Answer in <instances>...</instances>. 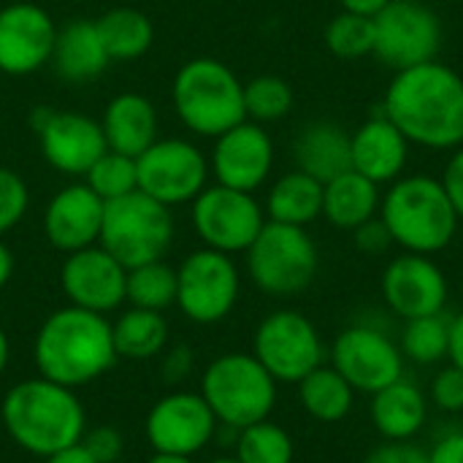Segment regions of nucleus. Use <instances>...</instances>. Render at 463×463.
<instances>
[{
  "mask_svg": "<svg viewBox=\"0 0 463 463\" xmlns=\"http://www.w3.org/2000/svg\"><path fill=\"white\" fill-rule=\"evenodd\" d=\"M117 358L146 361L163 353L168 342V323L160 312L130 307L119 320L111 326Z\"/></svg>",
  "mask_w": 463,
  "mask_h": 463,
  "instance_id": "nucleus-30",
  "label": "nucleus"
},
{
  "mask_svg": "<svg viewBox=\"0 0 463 463\" xmlns=\"http://www.w3.org/2000/svg\"><path fill=\"white\" fill-rule=\"evenodd\" d=\"M448 353H450L453 364L463 372V315H458L450 323V345H448Z\"/></svg>",
  "mask_w": 463,
  "mask_h": 463,
  "instance_id": "nucleus-46",
  "label": "nucleus"
},
{
  "mask_svg": "<svg viewBox=\"0 0 463 463\" xmlns=\"http://www.w3.org/2000/svg\"><path fill=\"white\" fill-rule=\"evenodd\" d=\"M95 27L109 52V60H138L152 49L155 41L149 16L130 5L109 8L95 19Z\"/></svg>",
  "mask_w": 463,
  "mask_h": 463,
  "instance_id": "nucleus-29",
  "label": "nucleus"
},
{
  "mask_svg": "<svg viewBox=\"0 0 463 463\" xmlns=\"http://www.w3.org/2000/svg\"><path fill=\"white\" fill-rule=\"evenodd\" d=\"M171 98L184 128L206 138H217L247 119L244 84L214 57L187 60L174 76Z\"/></svg>",
  "mask_w": 463,
  "mask_h": 463,
  "instance_id": "nucleus-5",
  "label": "nucleus"
},
{
  "mask_svg": "<svg viewBox=\"0 0 463 463\" xmlns=\"http://www.w3.org/2000/svg\"><path fill=\"white\" fill-rule=\"evenodd\" d=\"M301 404L317 420L336 423L350 412L353 385L336 369H315L301 380Z\"/></svg>",
  "mask_w": 463,
  "mask_h": 463,
  "instance_id": "nucleus-31",
  "label": "nucleus"
},
{
  "mask_svg": "<svg viewBox=\"0 0 463 463\" xmlns=\"http://www.w3.org/2000/svg\"><path fill=\"white\" fill-rule=\"evenodd\" d=\"M146 439L155 453L195 456L217 431V418L201 393L176 391L163 396L146 415Z\"/></svg>",
  "mask_w": 463,
  "mask_h": 463,
  "instance_id": "nucleus-15",
  "label": "nucleus"
},
{
  "mask_svg": "<svg viewBox=\"0 0 463 463\" xmlns=\"http://www.w3.org/2000/svg\"><path fill=\"white\" fill-rule=\"evenodd\" d=\"M33 358L41 377L71 391L95 383L117 364L114 334L106 315L62 307L52 312L35 334Z\"/></svg>",
  "mask_w": 463,
  "mask_h": 463,
  "instance_id": "nucleus-2",
  "label": "nucleus"
},
{
  "mask_svg": "<svg viewBox=\"0 0 463 463\" xmlns=\"http://www.w3.org/2000/svg\"><path fill=\"white\" fill-rule=\"evenodd\" d=\"M383 114L410 144L458 149L463 146V79L439 60L399 71L385 92Z\"/></svg>",
  "mask_w": 463,
  "mask_h": 463,
  "instance_id": "nucleus-1",
  "label": "nucleus"
},
{
  "mask_svg": "<svg viewBox=\"0 0 463 463\" xmlns=\"http://www.w3.org/2000/svg\"><path fill=\"white\" fill-rule=\"evenodd\" d=\"M27 206H30V190L24 179L16 171L0 165V236L22 222Z\"/></svg>",
  "mask_w": 463,
  "mask_h": 463,
  "instance_id": "nucleus-38",
  "label": "nucleus"
},
{
  "mask_svg": "<svg viewBox=\"0 0 463 463\" xmlns=\"http://www.w3.org/2000/svg\"><path fill=\"white\" fill-rule=\"evenodd\" d=\"M43 463H95V458H92V456L84 450V445L79 442V445H73V448H65V450H60V453L43 458Z\"/></svg>",
  "mask_w": 463,
  "mask_h": 463,
  "instance_id": "nucleus-48",
  "label": "nucleus"
},
{
  "mask_svg": "<svg viewBox=\"0 0 463 463\" xmlns=\"http://www.w3.org/2000/svg\"><path fill=\"white\" fill-rule=\"evenodd\" d=\"M366 463H431L429 453H423L415 445H385L380 450H374Z\"/></svg>",
  "mask_w": 463,
  "mask_h": 463,
  "instance_id": "nucleus-43",
  "label": "nucleus"
},
{
  "mask_svg": "<svg viewBox=\"0 0 463 463\" xmlns=\"http://www.w3.org/2000/svg\"><path fill=\"white\" fill-rule=\"evenodd\" d=\"M125 301H130V307L152 312L168 309L171 304H176V269H171L165 260H152L128 269Z\"/></svg>",
  "mask_w": 463,
  "mask_h": 463,
  "instance_id": "nucleus-32",
  "label": "nucleus"
},
{
  "mask_svg": "<svg viewBox=\"0 0 463 463\" xmlns=\"http://www.w3.org/2000/svg\"><path fill=\"white\" fill-rule=\"evenodd\" d=\"M239 298V271L231 255L198 250L176 269V307L193 323L212 326L228 317Z\"/></svg>",
  "mask_w": 463,
  "mask_h": 463,
  "instance_id": "nucleus-11",
  "label": "nucleus"
},
{
  "mask_svg": "<svg viewBox=\"0 0 463 463\" xmlns=\"http://www.w3.org/2000/svg\"><path fill=\"white\" fill-rule=\"evenodd\" d=\"M442 184L456 206V214L458 220H463V146H458L453 152V157L448 160V168H445V176H442Z\"/></svg>",
  "mask_w": 463,
  "mask_h": 463,
  "instance_id": "nucleus-42",
  "label": "nucleus"
},
{
  "mask_svg": "<svg viewBox=\"0 0 463 463\" xmlns=\"http://www.w3.org/2000/svg\"><path fill=\"white\" fill-rule=\"evenodd\" d=\"M339 3H342V11L364 14V16H377L391 0H339Z\"/></svg>",
  "mask_w": 463,
  "mask_h": 463,
  "instance_id": "nucleus-47",
  "label": "nucleus"
},
{
  "mask_svg": "<svg viewBox=\"0 0 463 463\" xmlns=\"http://www.w3.org/2000/svg\"><path fill=\"white\" fill-rule=\"evenodd\" d=\"M274 383L255 355L228 353L203 372L201 396L222 426L241 431L269 418L277 399Z\"/></svg>",
  "mask_w": 463,
  "mask_h": 463,
  "instance_id": "nucleus-6",
  "label": "nucleus"
},
{
  "mask_svg": "<svg viewBox=\"0 0 463 463\" xmlns=\"http://www.w3.org/2000/svg\"><path fill=\"white\" fill-rule=\"evenodd\" d=\"M84 450L95 458V463H117L122 456V437L111 426L92 429L81 437Z\"/></svg>",
  "mask_w": 463,
  "mask_h": 463,
  "instance_id": "nucleus-39",
  "label": "nucleus"
},
{
  "mask_svg": "<svg viewBox=\"0 0 463 463\" xmlns=\"http://www.w3.org/2000/svg\"><path fill=\"white\" fill-rule=\"evenodd\" d=\"M326 46L331 54L342 60H358V57L372 54L374 52V16L350 14V11L336 14L326 27Z\"/></svg>",
  "mask_w": 463,
  "mask_h": 463,
  "instance_id": "nucleus-33",
  "label": "nucleus"
},
{
  "mask_svg": "<svg viewBox=\"0 0 463 463\" xmlns=\"http://www.w3.org/2000/svg\"><path fill=\"white\" fill-rule=\"evenodd\" d=\"M255 358L279 383H301L323 361L315 326L298 312H274L255 331Z\"/></svg>",
  "mask_w": 463,
  "mask_h": 463,
  "instance_id": "nucleus-14",
  "label": "nucleus"
},
{
  "mask_svg": "<svg viewBox=\"0 0 463 463\" xmlns=\"http://www.w3.org/2000/svg\"><path fill=\"white\" fill-rule=\"evenodd\" d=\"M431 463H463V431H453L445 439L437 442V448L429 456Z\"/></svg>",
  "mask_w": 463,
  "mask_h": 463,
  "instance_id": "nucleus-45",
  "label": "nucleus"
},
{
  "mask_svg": "<svg viewBox=\"0 0 463 463\" xmlns=\"http://www.w3.org/2000/svg\"><path fill=\"white\" fill-rule=\"evenodd\" d=\"M43 160L68 176H84L109 149L100 122L79 111H57L38 106L30 117Z\"/></svg>",
  "mask_w": 463,
  "mask_h": 463,
  "instance_id": "nucleus-13",
  "label": "nucleus"
},
{
  "mask_svg": "<svg viewBox=\"0 0 463 463\" xmlns=\"http://www.w3.org/2000/svg\"><path fill=\"white\" fill-rule=\"evenodd\" d=\"M138 190L163 206H182L201 195L209 179V160L184 138H157L136 157Z\"/></svg>",
  "mask_w": 463,
  "mask_h": 463,
  "instance_id": "nucleus-10",
  "label": "nucleus"
},
{
  "mask_svg": "<svg viewBox=\"0 0 463 463\" xmlns=\"http://www.w3.org/2000/svg\"><path fill=\"white\" fill-rule=\"evenodd\" d=\"M117 463H125V461H117Z\"/></svg>",
  "mask_w": 463,
  "mask_h": 463,
  "instance_id": "nucleus-54",
  "label": "nucleus"
},
{
  "mask_svg": "<svg viewBox=\"0 0 463 463\" xmlns=\"http://www.w3.org/2000/svg\"><path fill=\"white\" fill-rule=\"evenodd\" d=\"M442 49V22L415 0H391L374 16V57L399 71L437 60Z\"/></svg>",
  "mask_w": 463,
  "mask_h": 463,
  "instance_id": "nucleus-9",
  "label": "nucleus"
},
{
  "mask_svg": "<svg viewBox=\"0 0 463 463\" xmlns=\"http://www.w3.org/2000/svg\"><path fill=\"white\" fill-rule=\"evenodd\" d=\"M84 176H87V187L95 195H100L106 203L138 190L136 157H128V155L111 152V149H106Z\"/></svg>",
  "mask_w": 463,
  "mask_h": 463,
  "instance_id": "nucleus-35",
  "label": "nucleus"
},
{
  "mask_svg": "<svg viewBox=\"0 0 463 463\" xmlns=\"http://www.w3.org/2000/svg\"><path fill=\"white\" fill-rule=\"evenodd\" d=\"M350 155L353 171L377 184H388L402 176L410 157V141L385 114H374L350 136Z\"/></svg>",
  "mask_w": 463,
  "mask_h": 463,
  "instance_id": "nucleus-22",
  "label": "nucleus"
},
{
  "mask_svg": "<svg viewBox=\"0 0 463 463\" xmlns=\"http://www.w3.org/2000/svg\"><path fill=\"white\" fill-rule=\"evenodd\" d=\"M212 463H241L239 458H214Z\"/></svg>",
  "mask_w": 463,
  "mask_h": 463,
  "instance_id": "nucleus-52",
  "label": "nucleus"
},
{
  "mask_svg": "<svg viewBox=\"0 0 463 463\" xmlns=\"http://www.w3.org/2000/svg\"><path fill=\"white\" fill-rule=\"evenodd\" d=\"M146 463H193L190 456H171V453H155Z\"/></svg>",
  "mask_w": 463,
  "mask_h": 463,
  "instance_id": "nucleus-51",
  "label": "nucleus"
},
{
  "mask_svg": "<svg viewBox=\"0 0 463 463\" xmlns=\"http://www.w3.org/2000/svg\"><path fill=\"white\" fill-rule=\"evenodd\" d=\"M383 293L388 307L404 320L431 317L445 309L448 279L434 260L426 255H402L396 258L383 277Z\"/></svg>",
  "mask_w": 463,
  "mask_h": 463,
  "instance_id": "nucleus-20",
  "label": "nucleus"
},
{
  "mask_svg": "<svg viewBox=\"0 0 463 463\" xmlns=\"http://www.w3.org/2000/svg\"><path fill=\"white\" fill-rule=\"evenodd\" d=\"M380 220L393 241L415 255L445 250L458 228V214L442 179L426 174L396 179L380 201Z\"/></svg>",
  "mask_w": 463,
  "mask_h": 463,
  "instance_id": "nucleus-4",
  "label": "nucleus"
},
{
  "mask_svg": "<svg viewBox=\"0 0 463 463\" xmlns=\"http://www.w3.org/2000/svg\"><path fill=\"white\" fill-rule=\"evenodd\" d=\"M8 358H11V345H8V336H5V331L0 326V377H3V372L8 366Z\"/></svg>",
  "mask_w": 463,
  "mask_h": 463,
  "instance_id": "nucleus-50",
  "label": "nucleus"
},
{
  "mask_svg": "<svg viewBox=\"0 0 463 463\" xmlns=\"http://www.w3.org/2000/svg\"><path fill=\"white\" fill-rule=\"evenodd\" d=\"M434 402L448 410V412H458L463 410V372L458 366L445 369L437 380H434Z\"/></svg>",
  "mask_w": 463,
  "mask_h": 463,
  "instance_id": "nucleus-40",
  "label": "nucleus"
},
{
  "mask_svg": "<svg viewBox=\"0 0 463 463\" xmlns=\"http://www.w3.org/2000/svg\"><path fill=\"white\" fill-rule=\"evenodd\" d=\"M57 24L35 3H11L0 8V73L30 76L49 65Z\"/></svg>",
  "mask_w": 463,
  "mask_h": 463,
  "instance_id": "nucleus-17",
  "label": "nucleus"
},
{
  "mask_svg": "<svg viewBox=\"0 0 463 463\" xmlns=\"http://www.w3.org/2000/svg\"><path fill=\"white\" fill-rule=\"evenodd\" d=\"M293 109V90L279 76H255L244 84V111L247 119L263 125L288 117Z\"/></svg>",
  "mask_w": 463,
  "mask_h": 463,
  "instance_id": "nucleus-34",
  "label": "nucleus"
},
{
  "mask_svg": "<svg viewBox=\"0 0 463 463\" xmlns=\"http://www.w3.org/2000/svg\"><path fill=\"white\" fill-rule=\"evenodd\" d=\"M11 274H14V255H11V250L0 241V288L8 285Z\"/></svg>",
  "mask_w": 463,
  "mask_h": 463,
  "instance_id": "nucleus-49",
  "label": "nucleus"
},
{
  "mask_svg": "<svg viewBox=\"0 0 463 463\" xmlns=\"http://www.w3.org/2000/svg\"><path fill=\"white\" fill-rule=\"evenodd\" d=\"M193 225L209 250L233 255L250 250L266 217L252 193L214 184L203 187L193 201Z\"/></svg>",
  "mask_w": 463,
  "mask_h": 463,
  "instance_id": "nucleus-12",
  "label": "nucleus"
},
{
  "mask_svg": "<svg viewBox=\"0 0 463 463\" xmlns=\"http://www.w3.org/2000/svg\"><path fill=\"white\" fill-rule=\"evenodd\" d=\"M293 157L298 171L326 184L353 168L350 133L336 122H312L298 133Z\"/></svg>",
  "mask_w": 463,
  "mask_h": 463,
  "instance_id": "nucleus-25",
  "label": "nucleus"
},
{
  "mask_svg": "<svg viewBox=\"0 0 463 463\" xmlns=\"http://www.w3.org/2000/svg\"><path fill=\"white\" fill-rule=\"evenodd\" d=\"M52 68L65 81H90L109 68V52L98 35L95 19H73L65 27H57Z\"/></svg>",
  "mask_w": 463,
  "mask_h": 463,
  "instance_id": "nucleus-24",
  "label": "nucleus"
},
{
  "mask_svg": "<svg viewBox=\"0 0 463 463\" xmlns=\"http://www.w3.org/2000/svg\"><path fill=\"white\" fill-rule=\"evenodd\" d=\"M174 231L171 209L141 190H133L106 203L98 244L125 269H136L141 263L163 260L174 244Z\"/></svg>",
  "mask_w": 463,
  "mask_h": 463,
  "instance_id": "nucleus-7",
  "label": "nucleus"
},
{
  "mask_svg": "<svg viewBox=\"0 0 463 463\" xmlns=\"http://www.w3.org/2000/svg\"><path fill=\"white\" fill-rule=\"evenodd\" d=\"M266 212L271 222L285 225H309L315 217L323 214V182L304 171H290L271 184L266 198Z\"/></svg>",
  "mask_w": 463,
  "mask_h": 463,
  "instance_id": "nucleus-27",
  "label": "nucleus"
},
{
  "mask_svg": "<svg viewBox=\"0 0 463 463\" xmlns=\"http://www.w3.org/2000/svg\"><path fill=\"white\" fill-rule=\"evenodd\" d=\"M274 168V141L263 125L244 119L214 138L209 171L217 184L255 193Z\"/></svg>",
  "mask_w": 463,
  "mask_h": 463,
  "instance_id": "nucleus-16",
  "label": "nucleus"
},
{
  "mask_svg": "<svg viewBox=\"0 0 463 463\" xmlns=\"http://www.w3.org/2000/svg\"><path fill=\"white\" fill-rule=\"evenodd\" d=\"M355 244L364 250V252H369V255H380V252H385L391 244H393V236H391V231L385 228V222L383 220H369V222H364V225H358L355 228Z\"/></svg>",
  "mask_w": 463,
  "mask_h": 463,
  "instance_id": "nucleus-41",
  "label": "nucleus"
},
{
  "mask_svg": "<svg viewBox=\"0 0 463 463\" xmlns=\"http://www.w3.org/2000/svg\"><path fill=\"white\" fill-rule=\"evenodd\" d=\"M8 437L30 456L49 458L81 442L87 415L76 393L46 377L14 385L0 407Z\"/></svg>",
  "mask_w": 463,
  "mask_h": 463,
  "instance_id": "nucleus-3",
  "label": "nucleus"
},
{
  "mask_svg": "<svg viewBox=\"0 0 463 463\" xmlns=\"http://www.w3.org/2000/svg\"><path fill=\"white\" fill-rule=\"evenodd\" d=\"M415 3H423V0H415Z\"/></svg>",
  "mask_w": 463,
  "mask_h": 463,
  "instance_id": "nucleus-53",
  "label": "nucleus"
},
{
  "mask_svg": "<svg viewBox=\"0 0 463 463\" xmlns=\"http://www.w3.org/2000/svg\"><path fill=\"white\" fill-rule=\"evenodd\" d=\"M128 269L100 244L71 252L60 269V285L73 307L109 315L125 301Z\"/></svg>",
  "mask_w": 463,
  "mask_h": 463,
  "instance_id": "nucleus-18",
  "label": "nucleus"
},
{
  "mask_svg": "<svg viewBox=\"0 0 463 463\" xmlns=\"http://www.w3.org/2000/svg\"><path fill=\"white\" fill-rule=\"evenodd\" d=\"M106 201L95 195L87 182L68 184L54 193L43 214V233L49 244L65 255L87 250L100 241Z\"/></svg>",
  "mask_w": 463,
  "mask_h": 463,
  "instance_id": "nucleus-21",
  "label": "nucleus"
},
{
  "mask_svg": "<svg viewBox=\"0 0 463 463\" xmlns=\"http://www.w3.org/2000/svg\"><path fill=\"white\" fill-rule=\"evenodd\" d=\"M236 458L241 463H290L293 442L279 426L260 420L239 431Z\"/></svg>",
  "mask_w": 463,
  "mask_h": 463,
  "instance_id": "nucleus-36",
  "label": "nucleus"
},
{
  "mask_svg": "<svg viewBox=\"0 0 463 463\" xmlns=\"http://www.w3.org/2000/svg\"><path fill=\"white\" fill-rule=\"evenodd\" d=\"M380 201V184L353 168L323 184V214L331 225L345 231H355L377 217Z\"/></svg>",
  "mask_w": 463,
  "mask_h": 463,
  "instance_id": "nucleus-26",
  "label": "nucleus"
},
{
  "mask_svg": "<svg viewBox=\"0 0 463 463\" xmlns=\"http://www.w3.org/2000/svg\"><path fill=\"white\" fill-rule=\"evenodd\" d=\"M372 418L380 434L388 439H410L426 420V399L412 383L396 380L393 385L374 393Z\"/></svg>",
  "mask_w": 463,
  "mask_h": 463,
  "instance_id": "nucleus-28",
  "label": "nucleus"
},
{
  "mask_svg": "<svg viewBox=\"0 0 463 463\" xmlns=\"http://www.w3.org/2000/svg\"><path fill=\"white\" fill-rule=\"evenodd\" d=\"M252 282L269 296H296L317 274V247L298 225L266 222L247 250Z\"/></svg>",
  "mask_w": 463,
  "mask_h": 463,
  "instance_id": "nucleus-8",
  "label": "nucleus"
},
{
  "mask_svg": "<svg viewBox=\"0 0 463 463\" xmlns=\"http://www.w3.org/2000/svg\"><path fill=\"white\" fill-rule=\"evenodd\" d=\"M448 345H450V323H445L439 315L407 320L402 336V347L407 358L418 364H437L439 358H445Z\"/></svg>",
  "mask_w": 463,
  "mask_h": 463,
  "instance_id": "nucleus-37",
  "label": "nucleus"
},
{
  "mask_svg": "<svg viewBox=\"0 0 463 463\" xmlns=\"http://www.w3.org/2000/svg\"><path fill=\"white\" fill-rule=\"evenodd\" d=\"M100 128L111 152L138 157L157 141V111L146 95L122 92L109 100Z\"/></svg>",
  "mask_w": 463,
  "mask_h": 463,
  "instance_id": "nucleus-23",
  "label": "nucleus"
},
{
  "mask_svg": "<svg viewBox=\"0 0 463 463\" xmlns=\"http://www.w3.org/2000/svg\"><path fill=\"white\" fill-rule=\"evenodd\" d=\"M190 366H193V353L187 347H174L165 355V361H163V377H165V383L184 380L187 372H190Z\"/></svg>",
  "mask_w": 463,
  "mask_h": 463,
  "instance_id": "nucleus-44",
  "label": "nucleus"
},
{
  "mask_svg": "<svg viewBox=\"0 0 463 463\" xmlns=\"http://www.w3.org/2000/svg\"><path fill=\"white\" fill-rule=\"evenodd\" d=\"M334 364L336 372L358 391L366 393H377L388 385H393L396 380H402L404 364H402V353L396 350V345L366 326H355L347 328L336 345H334Z\"/></svg>",
  "mask_w": 463,
  "mask_h": 463,
  "instance_id": "nucleus-19",
  "label": "nucleus"
}]
</instances>
